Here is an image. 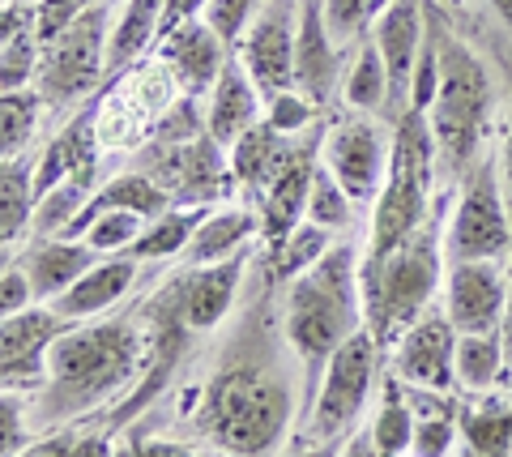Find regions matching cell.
Instances as JSON below:
<instances>
[{
	"mask_svg": "<svg viewBox=\"0 0 512 457\" xmlns=\"http://www.w3.org/2000/svg\"><path fill=\"white\" fill-rule=\"evenodd\" d=\"M286 338L299 355L303 376H308V402L316 398L320 376H325L333 351L367 325L355 244H333L308 274L286 282Z\"/></svg>",
	"mask_w": 512,
	"mask_h": 457,
	"instance_id": "obj_1",
	"label": "cell"
},
{
	"mask_svg": "<svg viewBox=\"0 0 512 457\" xmlns=\"http://www.w3.org/2000/svg\"><path fill=\"white\" fill-rule=\"evenodd\" d=\"M146 342L128 321L73 325L47 359V381L39 389V406L47 419H77L103 406L107 398L137 381Z\"/></svg>",
	"mask_w": 512,
	"mask_h": 457,
	"instance_id": "obj_2",
	"label": "cell"
},
{
	"mask_svg": "<svg viewBox=\"0 0 512 457\" xmlns=\"http://www.w3.org/2000/svg\"><path fill=\"white\" fill-rule=\"evenodd\" d=\"M431 35H436V52H440V86H436V103L427 112L431 141H436V167L448 171V176H461V171L474 167L478 146L487 137L495 86L483 56L466 39H457L444 26L431 30Z\"/></svg>",
	"mask_w": 512,
	"mask_h": 457,
	"instance_id": "obj_3",
	"label": "cell"
},
{
	"mask_svg": "<svg viewBox=\"0 0 512 457\" xmlns=\"http://www.w3.org/2000/svg\"><path fill=\"white\" fill-rule=\"evenodd\" d=\"M440 274H444V248L431 223L414 231L406 244L380 252V257H363L359 265L363 317L367 329L380 338V346L402 338L431 308V299L440 291Z\"/></svg>",
	"mask_w": 512,
	"mask_h": 457,
	"instance_id": "obj_4",
	"label": "cell"
},
{
	"mask_svg": "<svg viewBox=\"0 0 512 457\" xmlns=\"http://www.w3.org/2000/svg\"><path fill=\"white\" fill-rule=\"evenodd\" d=\"M291 423V389L274 372L261 368H227L205 389L197 428L218 449L239 457H261L282 440Z\"/></svg>",
	"mask_w": 512,
	"mask_h": 457,
	"instance_id": "obj_5",
	"label": "cell"
},
{
	"mask_svg": "<svg viewBox=\"0 0 512 457\" xmlns=\"http://www.w3.org/2000/svg\"><path fill=\"white\" fill-rule=\"evenodd\" d=\"M431 167H436V141L423 112H406L397 120L389 176L372 206V235H367V257H380L397 244H406L414 231L427 227V193Z\"/></svg>",
	"mask_w": 512,
	"mask_h": 457,
	"instance_id": "obj_6",
	"label": "cell"
},
{
	"mask_svg": "<svg viewBox=\"0 0 512 457\" xmlns=\"http://www.w3.org/2000/svg\"><path fill=\"white\" fill-rule=\"evenodd\" d=\"M376 364H380V338L372 329H355L338 351H333L325 376H320L316 398L308 402V423L303 436L312 445H333L342 432H350L363 415L367 398L376 385Z\"/></svg>",
	"mask_w": 512,
	"mask_h": 457,
	"instance_id": "obj_7",
	"label": "cell"
},
{
	"mask_svg": "<svg viewBox=\"0 0 512 457\" xmlns=\"http://www.w3.org/2000/svg\"><path fill=\"white\" fill-rule=\"evenodd\" d=\"M107 9L90 5L86 13L60 30V39L43 47V65H39V94L43 107H64L77 103L82 94H90L107 73Z\"/></svg>",
	"mask_w": 512,
	"mask_h": 457,
	"instance_id": "obj_8",
	"label": "cell"
},
{
	"mask_svg": "<svg viewBox=\"0 0 512 457\" xmlns=\"http://www.w3.org/2000/svg\"><path fill=\"white\" fill-rule=\"evenodd\" d=\"M227 146H218L210 137V129L197 133V137H184V141H150V154H146V171L163 184V193L184 210H197V206H218L222 197L231 193V159L222 154Z\"/></svg>",
	"mask_w": 512,
	"mask_h": 457,
	"instance_id": "obj_9",
	"label": "cell"
},
{
	"mask_svg": "<svg viewBox=\"0 0 512 457\" xmlns=\"http://www.w3.org/2000/svg\"><path fill=\"white\" fill-rule=\"evenodd\" d=\"M512 248V218L504 206L495 163L470 167V180L461 184V197L453 206L444 231V257L448 261H504Z\"/></svg>",
	"mask_w": 512,
	"mask_h": 457,
	"instance_id": "obj_10",
	"label": "cell"
},
{
	"mask_svg": "<svg viewBox=\"0 0 512 457\" xmlns=\"http://www.w3.org/2000/svg\"><path fill=\"white\" fill-rule=\"evenodd\" d=\"M389 159L393 146L363 112L342 116L320 141V163L333 171V180L346 188L355 206H367V201L380 197L384 176H389Z\"/></svg>",
	"mask_w": 512,
	"mask_h": 457,
	"instance_id": "obj_11",
	"label": "cell"
},
{
	"mask_svg": "<svg viewBox=\"0 0 512 457\" xmlns=\"http://www.w3.org/2000/svg\"><path fill=\"white\" fill-rule=\"evenodd\" d=\"M303 0H265L252 18L244 43H239V65L248 69L256 90L265 99L295 86V35H299Z\"/></svg>",
	"mask_w": 512,
	"mask_h": 457,
	"instance_id": "obj_12",
	"label": "cell"
},
{
	"mask_svg": "<svg viewBox=\"0 0 512 457\" xmlns=\"http://www.w3.org/2000/svg\"><path fill=\"white\" fill-rule=\"evenodd\" d=\"M77 321L60 317V312L47 308H26L13 312L0 325V372H5V389H43L47 381V359H52V346L69 334Z\"/></svg>",
	"mask_w": 512,
	"mask_h": 457,
	"instance_id": "obj_13",
	"label": "cell"
},
{
	"mask_svg": "<svg viewBox=\"0 0 512 457\" xmlns=\"http://www.w3.org/2000/svg\"><path fill=\"white\" fill-rule=\"evenodd\" d=\"M457 329L448 321V312H423L402 338H397L393 372L397 381L410 389H431L448 393L457 385Z\"/></svg>",
	"mask_w": 512,
	"mask_h": 457,
	"instance_id": "obj_14",
	"label": "cell"
},
{
	"mask_svg": "<svg viewBox=\"0 0 512 457\" xmlns=\"http://www.w3.org/2000/svg\"><path fill=\"white\" fill-rule=\"evenodd\" d=\"M508 274L500 261H448L444 312L457 334H491L504 325Z\"/></svg>",
	"mask_w": 512,
	"mask_h": 457,
	"instance_id": "obj_15",
	"label": "cell"
},
{
	"mask_svg": "<svg viewBox=\"0 0 512 457\" xmlns=\"http://www.w3.org/2000/svg\"><path fill=\"white\" fill-rule=\"evenodd\" d=\"M227 52L231 47L205 26V18H192L184 26H175L171 35L158 43V60L171 69L175 86H180V94H188V99H201V94L214 90V82L222 77V69H227V60H231Z\"/></svg>",
	"mask_w": 512,
	"mask_h": 457,
	"instance_id": "obj_16",
	"label": "cell"
},
{
	"mask_svg": "<svg viewBox=\"0 0 512 457\" xmlns=\"http://www.w3.org/2000/svg\"><path fill=\"white\" fill-rule=\"evenodd\" d=\"M372 39L384 56L389 69V90H393V107L410 112V86H414V69L423 60L427 47V26H423V5L419 0H393L389 13L376 22Z\"/></svg>",
	"mask_w": 512,
	"mask_h": 457,
	"instance_id": "obj_17",
	"label": "cell"
},
{
	"mask_svg": "<svg viewBox=\"0 0 512 457\" xmlns=\"http://www.w3.org/2000/svg\"><path fill=\"white\" fill-rule=\"evenodd\" d=\"M342 73V47L329 35L325 0H303L295 35V90L308 94L316 107H325L333 86L342 82Z\"/></svg>",
	"mask_w": 512,
	"mask_h": 457,
	"instance_id": "obj_18",
	"label": "cell"
},
{
	"mask_svg": "<svg viewBox=\"0 0 512 457\" xmlns=\"http://www.w3.org/2000/svg\"><path fill=\"white\" fill-rule=\"evenodd\" d=\"M239 274H244V252L214 265H188L184 278L175 282V312H180L184 329H214L235 304Z\"/></svg>",
	"mask_w": 512,
	"mask_h": 457,
	"instance_id": "obj_19",
	"label": "cell"
},
{
	"mask_svg": "<svg viewBox=\"0 0 512 457\" xmlns=\"http://www.w3.org/2000/svg\"><path fill=\"white\" fill-rule=\"evenodd\" d=\"M312 176H316V159H312V146H295L291 163L278 171V180L265 188L261 197V231L269 240V257L286 244L303 218H308V193H312Z\"/></svg>",
	"mask_w": 512,
	"mask_h": 457,
	"instance_id": "obj_20",
	"label": "cell"
},
{
	"mask_svg": "<svg viewBox=\"0 0 512 457\" xmlns=\"http://www.w3.org/2000/svg\"><path fill=\"white\" fill-rule=\"evenodd\" d=\"M261 99L265 94L256 90V82L248 77V69L239 65V60H227V69L214 82V90L205 94V129L218 146H235L239 137H244L252 124H261Z\"/></svg>",
	"mask_w": 512,
	"mask_h": 457,
	"instance_id": "obj_21",
	"label": "cell"
},
{
	"mask_svg": "<svg viewBox=\"0 0 512 457\" xmlns=\"http://www.w3.org/2000/svg\"><path fill=\"white\" fill-rule=\"evenodd\" d=\"M133 282H137V257H133V252H116V257L90 265V270L77 278L69 291H64L60 299H52V308L60 312V317H69V321L82 325L90 317H103L116 299L128 295Z\"/></svg>",
	"mask_w": 512,
	"mask_h": 457,
	"instance_id": "obj_22",
	"label": "cell"
},
{
	"mask_svg": "<svg viewBox=\"0 0 512 457\" xmlns=\"http://www.w3.org/2000/svg\"><path fill=\"white\" fill-rule=\"evenodd\" d=\"M90 265H99V252H94L86 240H64V235H47V240H35L30 252L22 257V270L30 274V287H35L39 304H52L64 291L82 278Z\"/></svg>",
	"mask_w": 512,
	"mask_h": 457,
	"instance_id": "obj_23",
	"label": "cell"
},
{
	"mask_svg": "<svg viewBox=\"0 0 512 457\" xmlns=\"http://www.w3.org/2000/svg\"><path fill=\"white\" fill-rule=\"evenodd\" d=\"M295 146H299V141L286 137V133H278L269 120L252 124V129L231 146L235 184L244 188V193H252V197H265V188L278 180V171H282L286 163H291Z\"/></svg>",
	"mask_w": 512,
	"mask_h": 457,
	"instance_id": "obj_24",
	"label": "cell"
},
{
	"mask_svg": "<svg viewBox=\"0 0 512 457\" xmlns=\"http://www.w3.org/2000/svg\"><path fill=\"white\" fill-rule=\"evenodd\" d=\"M43 39H39V9L22 0H5V35H0V86L26 90L30 77H39Z\"/></svg>",
	"mask_w": 512,
	"mask_h": 457,
	"instance_id": "obj_25",
	"label": "cell"
},
{
	"mask_svg": "<svg viewBox=\"0 0 512 457\" xmlns=\"http://www.w3.org/2000/svg\"><path fill=\"white\" fill-rule=\"evenodd\" d=\"M163 13H167V0H124V13H120V22L111 26V39H107V73L111 77H124L146 56V47L163 39Z\"/></svg>",
	"mask_w": 512,
	"mask_h": 457,
	"instance_id": "obj_26",
	"label": "cell"
},
{
	"mask_svg": "<svg viewBox=\"0 0 512 457\" xmlns=\"http://www.w3.org/2000/svg\"><path fill=\"white\" fill-rule=\"evenodd\" d=\"M410 402H414L410 457H453L461 449V411L431 389H410Z\"/></svg>",
	"mask_w": 512,
	"mask_h": 457,
	"instance_id": "obj_27",
	"label": "cell"
},
{
	"mask_svg": "<svg viewBox=\"0 0 512 457\" xmlns=\"http://www.w3.org/2000/svg\"><path fill=\"white\" fill-rule=\"evenodd\" d=\"M256 227H261V218H256L252 210H239V206L210 210V214H205V223L197 227V235L188 240L184 261L188 265H214V261L239 257V248L248 244V235Z\"/></svg>",
	"mask_w": 512,
	"mask_h": 457,
	"instance_id": "obj_28",
	"label": "cell"
},
{
	"mask_svg": "<svg viewBox=\"0 0 512 457\" xmlns=\"http://www.w3.org/2000/svg\"><path fill=\"white\" fill-rule=\"evenodd\" d=\"M342 94L350 103V112H384L393 103V90H389V69H384V56L376 39L367 35L363 43H355V56L346 60V73H342Z\"/></svg>",
	"mask_w": 512,
	"mask_h": 457,
	"instance_id": "obj_29",
	"label": "cell"
},
{
	"mask_svg": "<svg viewBox=\"0 0 512 457\" xmlns=\"http://www.w3.org/2000/svg\"><path fill=\"white\" fill-rule=\"evenodd\" d=\"M35 206H39V193H35V167L26 159H9L0 167V240L5 248L18 240V235L30 231L35 223Z\"/></svg>",
	"mask_w": 512,
	"mask_h": 457,
	"instance_id": "obj_30",
	"label": "cell"
},
{
	"mask_svg": "<svg viewBox=\"0 0 512 457\" xmlns=\"http://www.w3.org/2000/svg\"><path fill=\"white\" fill-rule=\"evenodd\" d=\"M372 440L384 457H410V440H414V402L410 389L389 376L380 389V406L372 419Z\"/></svg>",
	"mask_w": 512,
	"mask_h": 457,
	"instance_id": "obj_31",
	"label": "cell"
},
{
	"mask_svg": "<svg viewBox=\"0 0 512 457\" xmlns=\"http://www.w3.org/2000/svg\"><path fill=\"white\" fill-rule=\"evenodd\" d=\"M504 368H508V355H504L500 329H491V334H461L457 338V385L461 389L487 393L504 376Z\"/></svg>",
	"mask_w": 512,
	"mask_h": 457,
	"instance_id": "obj_32",
	"label": "cell"
},
{
	"mask_svg": "<svg viewBox=\"0 0 512 457\" xmlns=\"http://www.w3.org/2000/svg\"><path fill=\"white\" fill-rule=\"evenodd\" d=\"M205 206L197 210H184L175 206L167 214H158L154 223H146V231H141V240L133 244V257L137 261H167V257H180V252L188 248V240L197 235V227L205 223Z\"/></svg>",
	"mask_w": 512,
	"mask_h": 457,
	"instance_id": "obj_33",
	"label": "cell"
},
{
	"mask_svg": "<svg viewBox=\"0 0 512 457\" xmlns=\"http://www.w3.org/2000/svg\"><path fill=\"white\" fill-rule=\"evenodd\" d=\"M512 406H474L461 411V457H508Z\"/></svg>",
	"mask_w": 512,
	"mask_h": 457,
	"instance_id": "obj_34",
	"label": "cell"
},
{
	"mask_svg": "<svg viewBox=\"0 0 512 457\" xmlns=\"http://www.w3.org/2000/svg\"><path fill=\"white\" fill-rule=\"evenodd\" d=\"M329 248H333V231L320 227V223H312V218H303V223H299L291 235H286V244H282L269 261H274V274H278L282 282H295L299 274H308Z\"/></svg>",
	"mask_w": 512,
	"mask_h": 457,
	"instance_id": "obj_35",
	"label": "cell"
},
{
	"mask_svg": "<svg viewBox=\"0 0 512 457\" xmlns=\"http://www.w3.org/2000/svg\"><path fill=\"white\" fill-rule=\"evenodd\" d=\"M39 107H43L39 90H9L0 99V154H5V163L22 159V150L30 146L39 124Z\"/></svg>",
	"mask_w": 512,
	"mask_h": 457,
	"instance_id": "obj_36",
	"label": "cell"
},
{
	"mask_svg": "<svg viewBox=\"0 0 512 457\" xmlns=\"http://www.w3.org/2000/svg\"><path fill=\"white\" fill-rule=\"evenodd\" d=\"M393 0H325V22L338 47H355L376 30Z\"/></svg>",
	"mask_w": 512,
	"mask_h": 457,
	"instance_id": "obj_37",
	"label": "cell"
},
{
	"mask_svg": "<svg viewBox=\"0 0 512 457\" xmlns=\"http://www.w3.org/2000/svg\"><path fill=\"white\" fill-rule=\"evenodd\" d=\"M355 201H350L346 188L333 180V171L325 163H316V176H312V193H308V218L329 231H342L355 223Z\"/></svg>",
	"mask_w": 512,
	"mask_h": 457,
	"instance_id": "obj_38",
	"label": "cell"
},
{
	"mask_svg": "<svg viewBox=\"0 0 512 457\" xmlns=\"http://www.w3.org/2000/svg\"><path fill=\"white\" fill-rule=\"evenodd\" d=\"M141 231H146V218H141V214H133V210H103L86 227L82 240L94 252H107V257H116V252H133V244L141 240Z\"/></svg>",
	"mask_w": 512,
	"mask_h": 457,
	"instance_id": "obj_39",
	"label": "cell"
},
{
	"mask_svg": "<svg viewBox=\"0 0 512 457\" xmlns=\"http://www.w3.org/2000/svg\"><path fill=\"white\" fill-rule=\"evenodd\" d=\"M261 5H265V0H210L201 18L227 47H239V43H244V35H248L252 18L261 13Z\"/></svg>",
	"mask_w": 512,
	"mask_h": 457,
	"instance_id": "obj_40",
	"label": "cell"
},
{
	"mask_svg": "<svg viewBox=\"0 0 512 457\" xmlns=\"http://www.w3.org/2000/svg\"><path fill=\"white\" fill-rule=\"evenodd\" d=\"M312 116H316V103L303 90H295V86L274 94V99H265V120L274 124L278 133H286V137H295V133L308 129Z\"/></svg>",
	"mask_w": 512,
	"mask_h": 457,
	"instance_id": "obj_41",
	"label": "cell"
},
{
	"mask_svg": "<svg viewBox=\"0 0 512 457\" xmlns=\"http://www.w3.org/2000/svg\"><path fill=\"white\" fill-rule=\"evenodd\" d=\"M35 287H30V274L22 265H5V274H0V312L13 317V312H26L35 308Z\"/></svg>",
	"mask_w": 512,
	"mask_h": 457,
	"instance_id": "obj_42",
	"label": "cell"
},
{
	"mask_svg": "<svg viewBox=\"0 0 512 457\" xmlns=\"http://www.w3.org/2000/svg\"><path fill=\"white\" fill-rule=\"evenodd\" d=\"M39 39H43V47L52 43V39H60V30L69 26L77 13H86L90 9V0H39Z\"/></svg>",
	"mask_w": 512,
	"mask_h": 457,
	"instance_id": "obj_43",
	"label": "cell"
},
{
	"mask_svg": "<svg viewBox=\"0 0 512 457\" xmlns=\"http://www.w3.org/2000/svg\"><path fill=\"white\" fill-rule=\"evenodd\" d=\"M0 428H5V457H18L26 449V428H22V402L13 398V389H5V402H0Z\"/></svg>",
	"mask_w": 512,
	"mask_h": 457,
	"instance_id": "obj_44",
	"label": "cell"
},
{
	"mask_svg": "<svg viewBox=\"0 0 512 457\" xmlns=\"http://www.w3.org/2000/svg\"><path fill=\"white\" fill-rule=\"evenodd\" d=\"M116 457H197V453L184 449V445H175V440L141 436V440H128L124 449H116Z\"/></svg>",
	"mask_w": 512,
	"mask_h": 457,
	"instance_id": "obj_45",
	"label": "cell"
},
{
	"mask_svg": "<svg viewBox=\"0 0 512 457\" xmlns=\"http://www.w3.org/2000/svg\"><path fill=\"white\" fill-rule=\"evenodd\" d=\"M73 453H77V436L56 432V436H43L39 445H26L18 457H73Z\"/></svg>",
	"mask_w": 512,
	"mask_h": 457,
	"instance_id": "obj_46",
	"label": "cell"
},
{
	"mask_svg": "<svg viewBox=\"0 0 512 457\" xmlns=\"http://www.w3.org/2000/svg\"><path fill=\"white\" fill-rule=\"evenodd\" d=\"M205 5H210V0H167V13H163V39L171 35L175 26H184V22H192V18H201ZM163 39H158V43H163Z\"/></svg>",
	"mask_w": 512,
	"mask_h": 457,
	"instance_id": "obj_47",
	"label": "cell"
},
{
	"mask_svg": "<svg viewBox=\"0 0 512 457\" xmlns=\"http://www.w3.org/2000/svg\"><path fill=\"white\" fill-rule=\"evenodd\" d=\"M342 457H384V453L376 449L372 428H367V432H359V436H355V440H350V445L342 449Z\"/></svg>",
	"mask_w": 512,
	"mask_h": 457,
	"instance_id": "obj_48",
	"label": "cell"
},
{
	"mask_svg": "<svg viewBox=\"0 0 512 457\" xmlns=\"http://www.w3.org/2000/svg\"><path fill=\"white\" fill-rule=\"evenodd\" d=\"M500 338H504V355H508V368H512V274H508V308H504Z\"/></svg>",
	"mask_w": 512,
	"mask_h": 457,
	"instance_id": "obj_49",
	"label": "cell"
},
{
	"mask_svg": "<svg viewBox=\"0 0 512 457\" xmlns=\"http://www.w3.org/2000/svg\"><path fill=\"white\" fill-rule=\"evenodd\" d=\"M504 176H508V193H512V99H508V124H504Z\"/></svg>",
	"mask_w": 512,
	"mask_h": 457,
	"instance_id": "obj_50",
	"label": "cell"
},
{
	"mask_svg": "<svg viewBox=\"0 0 512 457\" xmlns=\"http://www.w3.org/2000/svg\"><path fill=\"white\" fill-rule=\"evenodd\" d=\"M487 5H491L495 18H504V22L512 26V0H487Z\"/></svg>",
	"mask_w": 512,
	"mask_h": 457,
	"instance_id": "obj_51",
	"label": "cell"
},
{
	"mask_svg": "<svg viewBox=\"0 0 512 457\" xmlns=\"http://www.w3.org/2000/svg\"><path fill=\"white\" fill-rule=\"evenodd\" d=\"M291 457H342L333 445H316V449H303V453H291Z\"/></svg>",
	"mask_w": 512,
	"mask_h": 457,
	"instance_id": "obj_52",
	"label": "cell"
},
{
	"mask_svg": "<svg viewBox=\"0 0 512 457\" xmlns=\"http://www.w3.org/2000/svg\"><path fill=\"white\" fill-rule=\"evenodd\" d=\"M22 5H39V0H22Z\"/></svg>",
	"mask_w": 512,
	"mask_h": 457,
	"instance_id": "obj_53",
	"label": "cell"
}]
</instances>
